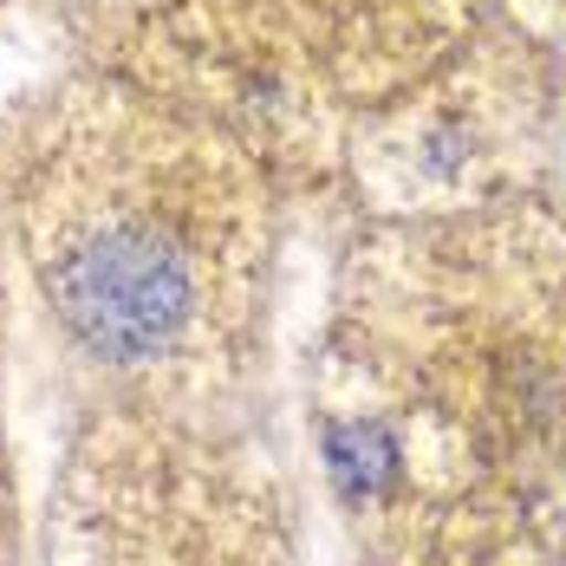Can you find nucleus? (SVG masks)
I'll return each mask as SVG.
<instances>
[{
    "label": "nucleus",
    "instance_id": "nucleus-1",
    "mask_svg": "<svg viewBox=\"0 0 566 566\" xmlns=\"http://www.w3.org/2000/svg\"><path fill=\"white\" fill-rule=\"evenodd\" d=\"M40 286L72 345L117 371L164 365L209 306L202 241L176 209L144 196L78 209L46 241Z\"/></svg>",
    "mask_w": 566,
    "mask_h": 566
}]
</instances>
